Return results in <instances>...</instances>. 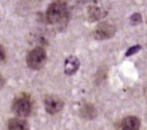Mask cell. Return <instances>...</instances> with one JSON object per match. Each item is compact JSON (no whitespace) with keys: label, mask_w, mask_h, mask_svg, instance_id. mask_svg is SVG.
I'll return each mask as SVG.
<instances>
[{"label":"cell","mask_w":147,"mask_h":130,"mask_svg":"<svg viewBox=\"0 0 147 130\" xmlns=\"http://www.w3.org/2000/svg\"><path fill=\"white\" fill-rule=\"evenodd\" d=\"M116 32V27L112 23L107 22H103L99 23L98 25L94 28L93 30V36L96 40H107L111 38Z\"/></svg>","instance_id":"277c9868"},{"label":"cell","mask_w":147,"mask_h":130,"mask_svg":"<svg viewBox=\"0 0 147 130\" xmlns=\"http://www.w3.org/2000/svg\"><path fill=\"white\" fill-rule=\"evenodd\" d=\"M47 61V54L43 48L37 47L29 52L26 57V64L33 70H40Z\"/></svg>","instance_id":"3957f363"},{"label":"cell","mask_w":147,"mask_h":130,"mask_svg":"<svg viewBox=\"0 0 147 130\" xmlns=\"http://www.w3.org/2000/svg\"><path fill=\"white\" fill-rule=\"evenodd\" d=\"M63 106H64V102L57 96L51 95L45 99V109L51 115L59 113L63 109Z\"/></svg>","instance_id":"5b68a950"},{"label":"cell","mask_w":147,"mask_h":130,"mask_svg":"<svg viewBox=\"0 0 147 130\" xmlns=\"http://www.w3.org/2000/svg\"><path fill=\"white\" fill-rule=\"evenodd\" d=\"M47 20L51 25L64 26L69 20V9L66 1H54L47 10Z\"/></svg>","instance_id":"6da1fadb"},{"label":"cell","mask_w":147,"mask_h":130,"mask_svg":"<svg viewBox=\"0 0 147 130\" xmlns=\"http://www.w3.org/2000/svg\"><path fill=\"white\" fill-rule=\"evenodd\" d=\"M8 129L9 130H29V125L26 120L20 118H11L8 123Z\"/></svg>","instance_id":"30bf717a"},{"label":"cell","mask_w":147,"mask_h":130,"mask_svg":"<svg viewBox=\"0 0 147 130\" xmlns=\"http://www.w3.org/2000/svg\"><path fill=\"white\" fill-rule=\"evenodd\" d=\"M5 57H6V54H5V50L4 48L0 45V62L3 61L5 59Z\"/></svg>","instance_id":"4fadbf2b"},{"label":"cell","mask_w":147,"mask_h":130,"mask_svg":"<svg viewBox=\"0 0 147 130\" xmlns=\"http://www.w3.org/2000/svg\"><path fill=\"white\" fill-rule=\"evenodd\" d=\"M80 66V59L77 56L71 55V56L67 57L66 60H65L64 72L67 76H72L75 73H77Z\"/></svg>","instance_id":"52a82bcc"},{"label":"cell","mask_w":147,"mask_h":130,"mask_svg":"<svg viewBox=\"0 0 147 130\" xmlns=\"http://www.w3.org/2000/svg\"><path fill=\"white\" fill-rule=\"evenodd\" d=\"M129 20H130L131 25L136 26L141 23V22H142V17H141V15L140 13H134L130 17V18H129Z\"/></svg>","instance_id":"8fae6325"},{"label":"cell","mask_w":147,"mask_h":130,"mask_svg":"<svg viewBox=\"0 0 147 130\" xmlns=\"http://www.w3.org/2000/svg\"><path fill=\"white\" fill-rule=\"evenodd\" d=\"M80 116L85 119H94L98 115L95 106L90 103H85L80 109Z\"/></svg>","instance_id":"9c48e42d"},{"label":"cell","mask_w":147,"mask_h":130,"mask_svg":"<svg viewBox=\"0 0 147 130\" xmlns=\"http://www.w3.org/2000/svg\"><path fill=\"white\" fill-rule=\"evenodd\" d=\"M140 50H141L140 45H136V46H133V47L129 48V49L127 50V52H126L125 55H126V56H132V55L138 54Z\"/></svg>","instance_id":"7c38bea8"},{"label":"cell","mask_w":147,"mask_h":130,"mask_svg":"<svg viewBox=\"0 0 147 130\" xmlns=\"http://www.w3.org/2000/svg\"><path fill=\"white\" fill-rule=\"evenodd\" d=\"M12 111L20 118H25L29 116L32 111V103L29 95L22 93L20 96L16 97L12 104Z\"/></svg>","instance_id":"7a4b0ae2"},{"label":"cell","mask_w":147,"mask_h":130,"mask_svg":"<svg viewBox=\"0 0 147 130\" xmlns=\"http://www.w3.org/2000/svg\"><path fill=\"white\" fill-rule=\"evenodd\" d=\"M4 84H5V80H4L3 77H2L1 75H0V89H1L2 87H3Z\"/></svg>","instance_id":"5bb4252c"},{"label":"cell","mask_w":147,"mask_h":130,"mask_svg":"<svg viewBox=\"0 0 147 130\" xmlns=\"http://www.w3.org/2000/svg\"><path fill=\"white\" fill-rule=\"evenodd\" d=\"M107 13L105 9L102 7L95 6V5H92L89 6L87 9V16L89 22H97V20H101L107 17Z\"/></svg>","instance_id":"8992f818"},{"label":"cell","mask_w":147,"mask_h":130,"mask_svg":"<svg viewBox=\"0 0 147 130\" xmlns=\"http://www.w3.org/2000/svg\"><path fill=\"white\" fill-rule=\"evenodd\" d=\"M140 120L138 118L134 116H130L125 118L121 121L120 130H140Z\"/></svg>","instance_id":"ba28073f"}]
</instances>
